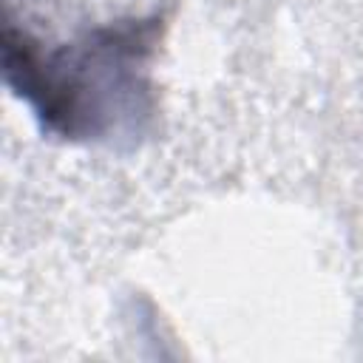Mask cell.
Here are the masks:
<instances>
[{
	"label": "cell",
	"instance_id": "1",
	"mask_svg": "<svg viewBox=\"0 0 363 363\" xmlns=\"http://www.w3.org/2000/svg\"><path fill=\"white\" fill-rule=\"evenodd\" d=\"M162 17L119 20L77 43L43 51L11 23L3 28L6 82L34 108L48 133L62 139L136 136L153 113L147 62Z\"/></svg>",
	"mask_w": 363,
	"mask_h": 363
}]
</instances>
